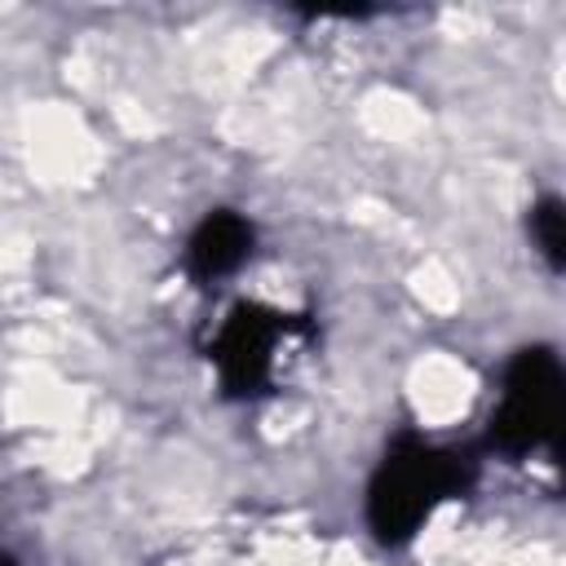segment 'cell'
Wrapping results in <instances>:
<instances>
[{
  "label": "cell",
  "instance_id": "7a4b0ae2",
  "mask_svg": "<svg viewBox=\"0 0 566 566\" xmlns=\"http://www.w3.org/2000/svg\"><path fill=\"white\" fill-rule=\"evenodd\" d=\"M562 358L548 345H526L509 358L500 380V402L491 411L486 438L504 455H526L535 447L557 442L562 429Z\"/></svg>",
  "mask_w": 566,
  "mask_h": 566
},
{
  "label": "cell",
  "instance_id": "6da1fadb",
  "mask_svg": "<svg viewBox=\"0 0 566 566\" xmlns=\"http://www.w3.org/2000/svg\"><path fill=\"white\" fill-rule=\"evenodd\" d=\"M478 464L464 451L424 442L420 433H402L385 447L371 482H367V526L380 544L398 548L416 539V531L447 504L464 495Z\"/></svg>",
  "mask_w": 566,
  "mask_h": 566
},
{
  "label": "cell",
  "instance_id": "8992f818",
  "mask_svg": "<svg viewBox=\"0 0 566 566\" xmlns=\"http://www.w3.org/2000/svg\"><path fill=\"white\" fill-rule=\"evenodd\" d=\"M0 566H13V562H9V557H4V553H0Z\"/></svg>",
  "mask_w": 566,
  "mask_h": 566
},
{
  "label": "cell",
  "instance_id": "5b68a950",
  "mask_svg": "<svg viewBox=\"0 0 566 566\" xmlns=\"http://www.w3.org/2000/svg\"><path fill=\"white\" fill-rule=\"evenodd\" d=\"M526 230H531L539 256L548 261V270L562 274V270H566V208H562V199H557V195H544V199L531 208Z\"/></svg>",
  "mask_w": 566,
  "mask_h": 566
},
{
  "label": "cell",
  "instance_id": "277c9868",
  "mask_svg": "<svg viewBox=\"0 0 566 566\" xmlns=\"http://www.w3.org/2000/svg\"><path fill=\"white\" fill-rule=\"evenodd\" d=\"M252 243H256V226L234 208H217L195 226L186 243V265L199 283H217L252 256Z\"/></svg>",
  "mask_w": 566,
  "mask_h": 566
},
{
  "label": "cell",
  "instance_id": "3957f363",
  "mask_svg": "<svg viewBox=\"0 0 566 566\" xmlns=\"http://www.w3.org/2000/svg\"><path fill=\"white\" fill-rule=\"evenodd\" d=\"M287 332V314H274L265 305H234L212 340L217 380L230 398H252L274 380L279 367V340Z\"/></svg>",
  "mask_w": 566,
  "mask_h": 566
}]
</instances>
